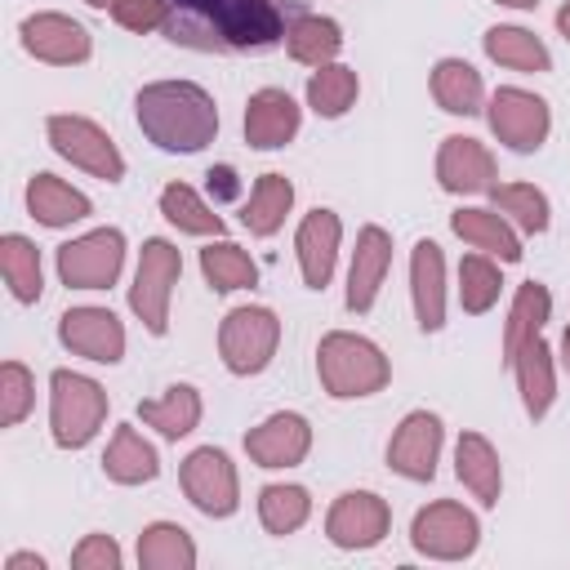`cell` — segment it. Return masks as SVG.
I'll list each match as a JSON object with an SVG mask.
<instances>
[{
    "label": "cell",
    "mask_w": 570,
    "mask_h": 570,
    "mask_svg": "<svg viewBox=\"0 0 570 570\" xmlns=\"http://www.w3.org/2000/svg\"><path fill=\"white\" fill-rule=\"evenodd\" d=\"M303 13V0H165L160 31L191 53H267Z\"/></svg>",
    "instance_id": "obj_1"
},
{
    "label": "cell",
    "mask_w": 570,
    "mask_h": 570,
    "mask_svg": "<svg viewBox=\"0 0 570 570\" xmlns=\"http://www.w3.org/2000/svg\"><path fill=\"white\" fill-rule=\"evenodd\" d=\"M561 365H566V374H570V325L561 330Z\"/></svg>",
    "instance_id": "obj_47"
},
{
    "label": "cell",
    "mask_w": 570,
    "mask_h": 570,
    "mask_svg": "<svg viewBox=\"0 0 570 570\" xmlns=\"http://www.w3.org/2000/svg\"><path fill=\"white\" fill-rule=\"evenodd\" d=\"M200 276L214 294H232V289H249L258 285V263L249 258V249H240L227 236H214L200 249Z\"/></svg>",
    "instance_id": "obj_32"
},
{
    "label": "cell",
    "mask_w": 570,
    "mask_h": 570,
    "mask_svg": "<svg viewBox=\"0 0 570 570\" xmlns=\"http://www.w3.org/2000/svg\"><path fill=\"white\" fill-rule=\"evenodd\" d=\"M120 561H125L120 543H116L111 534H102V530L85 534V539L71 548V566H76V570H120Z\"/></svg>",
    "instance_id": "obj_42"
},
{
    "label": "cell",
    "mask_w": 570,
    "mask_h": 570,
    "mask_svg": "<svg viewBox=\"0 0 570 570\" xmlns=\"http://www.w3.org/2000/svg\"><path fill=\"white\" fill-rule=\"evenodd\" d=\"M178 485L187 494V503L200 512V517H232L240 508V476H236V463L227 459V450L218 445H196L183 468H178Z\"/></svg>",
    "instance_id": "obj_10"
},
{
    "label": "cell",
    "mask_w": 570,
    "mask_h": 570,
    "mask_svg": "<svg viewBox=\"0 0 570 570\" xmlns=\"http://www.w3.org/2000/svg\"><path fill=\"white\" fill-rule=\"evenodd\" d=\"M4 570H45V557L40 552H9Z\"/></svg>",
    "instance_id": "obj_45"
},
{
    "label": "cell",
    "mask_w": 570,
    "mask_h": 570,
    "mask_svg": "<svg viewBox=\"0 0 570 570\" xmlns=\"http://www.w3.org/2000/svg\"><path fill=\"white\" fill-rule=\"evenodd\" d=\"M45 138H49V147H53L62 160H71L76 169H85V174H94V178H102V183H120V178H125V156H120L116 138H111L98 120L76 116V111H53V116L45 120Z\"/></svg>",
    "instance_id": "obj_7"
},
{
    "label": "cell",
    "mask_w": 570,
    "mask_h": 570,
    "mask_svg": "<svg viewBox=\"0 0 570 570\" xmlns=\"http://www.w3.org/2000/svg\"><path fill=\"white\" fill-rule=\"evenodd\" d=\"M289 209H294V183H289L285 174L267 169V174L254 178L249 200L240 205V223H245L249 236L267 240V236H276V232L285 227V214H289Z\"/></svg>",
    "instance_id": "obj_28"
},
{
    "label": "cell",
    "mask_w": 570,
    "mask_h": 570,
    "mask_svg": "<svg viewBox=\"0 0 570 570\" xmlns=\"http://www.w3.org/2000/svg\"><path fill=\"white\" fill-rule=\"evenodd\" d=\"M111 18L134 31V36H147V31H160L165 27V0H116L111 4Z\"/></svg>",
    "instance_id": "obj_43"
},
{
    "label": "cell",
    "mask_w": 570,
    "mask_h": 570,
    "mask_svg": "<svg viewBox=\"0 0 570 570\" xmlns=\"http://www.w3.org/2000/svg\"><path fill=\"white\" fill-rule=\"evenodd\" d=\"M499 289H503V276H499V263L490 254H463L459 258V307L468 316H485L494 303H499Z\"/></svg>",
    "instance_id": "obj_40"
},
{
    "label": "cell",
    "mask_w": 570,
    "mask_h": 570,
    "mask_svg": "<svg viewBox=\"0 0 570 570\" xmlns=\"http://www.w3.org/2000/svg\"><path fill=\"white\" fill-rule=\"evenodd\" d=\"M307 517H312V494H307L303 485H294V481H272V485L258 490V521H263L267 534L285 539V534L303 530Z\"/></svg>",
    "instance_id": "obj_39"
},
{
    "label": "cell",
    "mask_w": 570,
    "mask_h": 570,
    "mask_svg": "<svg viewBox=\"0 0 570 570\" xmlns=\"http://www.w3.org/2000/svg\"><path fill=\"white\" fill-rule=\"evenodd\" d=\"M485 120H490V134L508 147V151H539L552 134V111L539 94L521 89V85H499L485 102Z\"/></svg>",
    "instance_id": "obj_11"
},
{
    "label": "cell",
    "mask_w": 570,
    "mask_h": 570,
    "mask_svg": "<svg viewBox=\"0 0 570 570\" xmlns=\"http://www.w3.org/2000/svg\"><path fill=\"white\" fill-rule=\"evenodd\" d=\"M494 4H508V9H534L539 0H494Z\"/></svg>",
    "instance_id": "obj_48"
},
{
    "label": "cell",
    "mask_w": 570,
    "mask_h": 570,
    "mask_svg": "<svg viewBox=\"0 0 570 570\" xmlns=\"http://www.w3.org/2000/svg\"><path fill=\"white\" fill-rule=\"evenodd\" d=\"M481 49H485L490 62H499V67H508V71H525V76L552 71V53H548V45H543L530 27H512V22L490 27V31L481 36Z\"/></svg>",
    "instance_id": "obj_29"
},
{
    "label": "cell",
    "mask_w": 570,
    "mask_h": 570,
    "mask_svg": "<svg viewBox=\"0 0 570 570\" xmlns=\"http://www.w3.org/2000/svg\"><path fill=\"white\" fill-rule=\"evenodd\" d=\"M160 214H165L169 227H178L187 236H223L227 232L223 214H214V205L187 183H165L160 187Z\"/></svg>",
    "instance_id": "obj_38"
},
{
    "label": "cell",
    "mask_w": 570,
    "mask_h": 570,
    "mask_svg": "<svg viewBox=\"0 0 570 570\" xmlns=\"http://www.w3.org/2000/svg\"><path fill=\"white\" fill-rule=\"evenodd\" d=\"M454 476L463 481V490H468L481 508H499V494H503V463H499V450L490 445V436L463 432V436L454 441Z\"/></svg>",
    "instance_id": "obj_25"
},
{
    "label": "cell",
    "mask_w": 570,
    "mask_h": 570,
    "mask_svg": "<svg viewBox=\"0 0 570 570\" xmlns=\"http://www.w3.org/2000/svg\"><path fill=\"white\" fill-rule=\"evenodd\" d=\"M200 414H205V401H200V392H196L191 383H169L160 396L138 401V419H142L147 428H156L165 441L191 436L196 423H200Z\"/></svg>",
    "instance_id": "obj_27"
},
{
    "label": "cell",
    "mask_w": 570,
    "mask_h": 570,
    "mask_svg": "<svg viewBox=\"0 0 570 570\" xmlns=\"http://www.w3.org/2000/svg\"><path fill=\"white\" fill-rule=\"evenodd\" d=\"M410 298L414 321L423 334H436L445 325V254L436 240H414L410 249Z\"/></svg>",
    "instance_id": "obj_21"
},
{
    "label": "cell",
    "mask_w": 570,
    "mask_h": 570,
    "mask_svg": "<svg viewBox=\"0 0 570 570\" xmlns=\"http://www.w3.org/2000/svg\"><path fill=\"white\" fill-rule=\"evenodd\" d=\"M138 566L142 570H191L196 539L178 521H151L138 534Z\"/></svg>",
    "instance_id": "obj_35"
},
{
    "label": "cell",
    "mask_w": 570,
    "mask_h": 570,
    "mask_svg": "<svg viewBox=\"0 0 570 570\" xmlns=\"http://www.w3.org/2000/svg\"><path fill=\"white\" fill-rule=\"evenodd\" d=\"M499 178L494 151L472 134H445L436 147V183L450 196H481Z\"/></svg>",
    "instance_id": "obj_16"
},
{
    "label": "cell",
    "mask_w": 570,
    "mask_h": 570,
    "mask_svg": "<svg viewBox=\"0 0 570 570\" xmlns=\"http://www.w3.org/2000/svg\"><path fill=\"white\" fill-rule=\"evenodd\" d=\"M102 476L116 485H147L160 476V454L134 423H120L102 450Z\"/></svg>",
    "instance_id": "obj_26"
},
{
    "label": "cell",
    "mask_w": 570,
    "mask_h": 570,
    "mask_svg": "<svg viewBox=\"0 0 570 570\" xmlns=\"http://www.w3.org/2000/svg\"><path fill=\"white\" fill-rule=\"evenodd\" d=\"M432 98L441 111L450 116H476L485 111V85H481V71L463 58H436L432 67Z\"/></svg>",
    "instance_id": "obj_30"
},
{
    "label": "cell",
    "mask_w": 570,
    "mask_h": 570,
    "mask_svg": "<svg viewBox=\"0 0 570 570\" xmlns=\"http://www.w3.org/2000/svg\"><path fill=\"white\" fill-rule=\"evenodd\" d=\"M85 4H89V9H111L116 0H85Z\"/></svg>",
    "instance_id": "obj_49"
},
{
    "label": "cell",
    "mask_w": 570,
    "mask_h": 570,
    "mask_svg": "<svg viewBox=\"0 0 570 570\" xmlns=\"http://www.w3.org/2000/svg\"><path fill=\"white\" fill-rule=\"evenodd\" d=\"M312 450V423L294 410H276L267 414L258 428L245 432V454L249 463L276 472V468H298Z\"/></svg>",
    "instance_id": "obj_17"
},
{
    "label": "cell",
    "mask_w": 570,
    "mask_h": 570,
    "mask_svg": "<svg viewBox=\"0 0 570 570\" xmlns=\"http://www.w3.org/2000/svg\"><path fill=\"white\" fill-rule=\"evenodd\" d=\"M183 276V254L174 240L165 236H147L138 249V267H134V285H129V312L142 321V330L151 338L169 334V303H174V285Z\"/></svg>",
    "instance_id": "obj_5"
},
{
    "label": "cell",
    "mask_w": 570,
    "mask_h": 570,
    "mask_svg": "<svg viewBox=\"0 0 570 570\" xmlns=\"http://www.w3.org/2000/svg\"><path fill=\"white\" fill-rule=\"evenodd\" d=\"M356 98H361V76H356V67H347V62H325V67H316V71L307 76V107H312L321 120L347 116V111L356 107Z\"/></svg>",
    "instance_id": "obj_34"
},
{
    "label": "cell",
    "mask_w": 570,
    "mask_h": 570,
    "mask_svg": "<svg viewBox=\"0 0 570 570\" xmlns=\"http://www.w3.org/2000/svg\"><path fill=\"white\" fill-rule=\"evenodd\" d=\"M485 196L521 236H543L552 223V205L534 183H494Z\"/></svg>",
    "instance_id": "obj_37"
},
{
    "label": "cell",
    "mask_w": 570,
    "mask_h": 570,
    "mask_svg": "<svg viewBox=\"0 0 570 570\" xmlns=\"http://www.w3.org/2000/svg\"><path fill=\"white\" fill-rule=\"evenodd\" d=\"M450 232L463 240V245H472V249H481V254H490V258H499V263H521V232L494 209V205H463V209H454L450 214Z\"/></svg>",
    "instance_id": "obj_22"
},
{
    "label": "cell",
    "mask_w": 570,
    "mask_h": 570,
    "mask_svg": "<svg viewBox=\"0 0 570 570\" xmlns=\"http://www.w3.org/2000/svg\"><path fill=\"white\" fill-rule=\"evenodd\" d=\"M36 405V379L22 361L0 365V428H18Z\"/></svg>",
    "instance_id": "obj_41"
},
{
    "label": "cell",
    "mask_w": 570,
    "mask_h": 570,
    "mask_svg": "<svg viewBox=\"0 0 570 570\" xmlns=\"http://www.w3.org/2000/svg\"><path fill=\"white\" fill-rule=\"evenodd\" d=\"M18 40H22V49H27L36 62H49V67H80V62H89V53H94L89 27L76 22L71 13H58V9H45V13L22 18Z\"/></svg>",
    "instance_id": "obj_13"
},
{
    "label": "cell",
    "mask_w": 570,
    "mask_h": 570,
    "mask_svg": "<svg viewBox=\"0 0 570 570\" xmlns=\"http://www.w3.org/2000/svg\"><path fill=\"white\" fill-rule=\"evenodd\" d=\"M338 245H343V218L325 205H316L312 214H303L298 232H294V254H298V272L307 289H325L338 263Z\"/></svg>",
    "instance_id": "obj_20"
},
{
    "label": "cell",
    "mask_w": 570,
    "mask_h": 570,
    "mask_svg": "<svg viewBox=\"0 0 570 570\" xmlns=\"http://www.w3.org/2000/svg\"><path fill=\"white\" fill-rule=\"evenodd\" d=\"M27 214H31L40 227L62 232V227H71V223H85V218L94 214V200H89L80 187H71L67 178L40 169V174H31V183H27Z\"/></svg>",
    "instance_id": "obj_24"
},
{
    "label": "cell",
    "mask_w": 570,
    "mask_h": 570,
    "mask_svg": "<svg viewBox=\"0 0 570 570\" xmlns=\"http://www.w3.org/2000/svg\"><path fill=\"white\" fill-rule=\"evenodd\" d=\"M285 49H289L294 62H303V67L316 71V67H325V62H338V53H343V27H338L334 18H325V13H303V18L289 27Z\"/></svg>",
    "instance_id": "obj_36"
},
{
    "label": "cell",
    "mask_w": 570,
    "mask_h": 570,
    "mask_svg": "<svg viewBox=\"0 0 570 570\" xmlns=\"http://www.w3.org/2000/svg\"><path fill=\"white\" fill-rule=\"evenodd\" d=\"M276 347H281V316L263 303H240L218 325V356H223L227 374H236V379L263 374L272 365Z\"/></svg>",
    "instance_id": "obj_6"
},
{
    "label": "cell",
    "mask_w": 570,
    "mask_h": 570,
    "mask_svg": "<svg viewBox=\"0 0 570 570\" xmlns=\"http://www.w3.org/2000/svg\"><path fill=\"white\" fill-rule=\"evenodd\" d=\"M205 187H209L214 200H240V178H236L232 165H214V169L205 174Z\"/></svg>",
    "instance_id": "obj_44"
},
{
    "label": "cell",
    "mask_w": 570,
    "mask_h": 570,
    "mask_svg": "<svg viewBox=\"0 0 570 570\" xmlns=\"http://www.w3.org/2000/svg\"><path fill=\"white\" fill-rule=\"evenodd\" d=\"M107 387L80 370L49 374V436L58 450H85L107 423Z\"/></svg>",
    "instance_id": "obj_4"
},
{
    "label": "cell",
    "mask_w": 570,
    "mask_h": 570,
    "mask_svg": "<svg viewBox=\"0 0 570 570\" xmlns=\"http://www.w3.org/2000/svg\"><path fill=\"white\" fill-rule=\"evenodd\" d=\"M441 445H445V423L432 410H410L392 441H387V468L405 481H432L436 463H441Z\"/></svg>",
    "instance_id": "obj_15"
},
{
    "label": "cell",
    "mask_w": 570,
    "mask_h": 570,
    "mask_svg": "<svg viewBox=\"0 0 570 570\" xmlns=\"http://www.w3.org/2000/svg\"><path fill=\"white\" fill-rule=\"evenodd\" d=\"M387 530H392V508L374 490H343L325 512V534L343 552L379 548L387 539Z\"/></svg>",
    "instance_id": "obj_12"
},
{
    "label": "cell",
    "mask_w": 570,
    "mask_h": 570,
    "mask_svg": "<svg viewBox=\"0 0 570 570\" xmlns=\"http://www.w3.org/2000/svg\"><path fill=\"white\" fill-rule=\"evenodd\" d=\"M53 267L67 289H111L125 267V232L94 227L85 236H71L67 245H58Z\"/></svg>",
    "instance_id": "obj_8"
},
{
    "label": "cell",
    "mask_w": 570,
    "mask_h": 570,
    "mask_svg": "<svg viewBox=\"0 0 570 570\" xmlns=\"http://www.w3.org/2000/svg\"><path fill=\"white\" fill-rule=\"evenodd\" d=\"M58 343L71 356H85L94 365H120L125 361V325L111 307H67L58 316Z\"/></svg>",
    "instance_id": "obj_14"
},
{
    "label": "cell",
    "mask_w": 570,
    "mask_h": 570,
    "mask_svg": "<svg viewBox=\"0 0 570 570\" xmlns=\"http://www.w3.org/2000/svg\"><path fill=\"white\" fill-rule=\"evenodd\" d=\"M410 543L419 557H432V561H468L481 548V521L472 508L454 499H436L414 512Z\"/></svg>",
    "instance_id": "obj_9"
},
{
    "label": "cell",
    "mask_w": 570,
    "mask_h": 570,
    "mask_svg": "<svg viewBox=\"0 0 570 570\" xmlns=\"http://www.w3.org/2000/svg\"><path fill=\"white\" fill-rule=\"evenodd\" d=\"M134 120L142 138L169 156H196L218 138L214 94L196 80H151L134 94Z\"/></svg>",
    "instance_id": "obj_2"
},
{
    "label": "cell",
    "mask_w": 570,
    "mask_h": 570,
    "mask_svg": "<svg viewBox=\"0 0 570 570\" xmlns=\"http://www.w3.org/2000/svg\"><path fill=\"white\" fill-rule=\"evenodd\" d=\"M0 272H4V285L18 303H40L45 294V267H40V249L31 236L22 232H4L0 236Z\"/></svg>",
    "instance_id": "obj_31"
},
{
    "label": "cell",
    "mask_w": 570,
    "mask_h": 570,
    "mask_svg": "<svg viewBox=\"0 0 570 570\" xmlns=\"http://www.w3.org/2000/svg\"><path fill=\"white\" fill-rule=\"evenodd\" d=\"M552 316V294L543 281H521L517 294H512V307H508V321H503V361L517 356V347L534 334H543Z\"/></svg>",
    "instance_id": "obj_33"
},
{
    "label": "cell",
    "mask_w": 570,
    "mask_h": 570,
    "mask_svg": "<svg viewBox=\"0 0 570 570\" xmlns=\"http://www.w3.org/2000/svg\"><path fill=\"white\" fill-rule=\"evenodd\" d=\"M316 379H321L325 396L361 401V396H374V392L387 387L392 361L374 338L352 334V330H330L316 343Z\"/></svg>",
    "instance_id": "obj_3"
},
{
    "label": "cell",
    "mask_w": 570,
    "mask_h": 570,
    "mask_svg": "<svg viewBox=\"0 0 570 570\" xmlns=\"http://www.w3.org/2000/svg\"><path fill=\"white\" fill-rule=\"evenodd\" d=\"M557 31H561V36H566V45H570V0L557 9Z\"/></svg>",
    "instance_id": "obj_46"
},
{
    "label": "cell",
    "mask_w": 570,
    "mask_h": 570,
    "mask_svg": "<svg viewBox=\"0 0 570 570\" xmlns=\"http://www.w3.org/2000/svg\"><path fill=\"white\" fill-rule=\"evenodd\" d=\"M387 267H392V236H387V227L365 223L356 232V249H352V267H347V294H343L347 312L365 316L379 303V289L387 281Z\"/></svg>",
    "instance_id": "obj_19"
},
{
    "label": "cell",
    "mask_w": 570,
    "mask_h": 570,
    "mask_svg": "<svg viewBox=\"0 0 570 570\" xmlns=\"http://www.w3.org/2000/svg\"><path fill=\"white\" fill-rule=\"evenodd\" d=\"M298 129H303V107L285 89L267 85V89L249 94V102H245V142L254 151H281L298 138Z\"/></svg>",
    "instance_id": "obj_18"
},
{
    "label": "cell",
    "mask_w": 570,
    "mask_h": 570,
    "mask_svg": "<svg viewBox=\"0 0 570 570\" xmlns=\"http://www.w3.org/2000/svg\"><path fill=\"white\" fill-rule=\"evenodd\" d=\"M508 370H512V379H517V392H521L525 414L539 423V419L552 410V401H557V365H552L548 338H543V334L525 338V343L517 347V356L508 361Z\"/></svg>",
    "instance_id": "obj_23"
}]
</instances>
